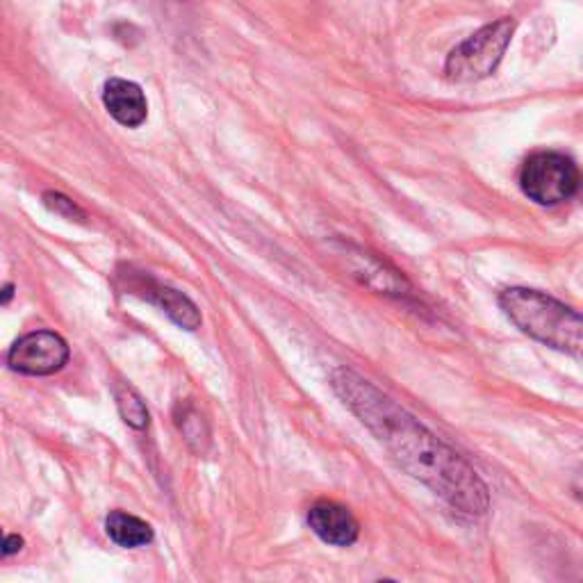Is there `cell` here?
I'll return each instance as SVG.
<instances>
[{
    "instance_id": "obj_5",
    "label": "cell",
    "mask_w": 583,
    "mask_h": 583,
    "mask_svg": "<svg viewBox=\"0 0 583 583\" xmlns=\"http://www.w3.org/2000/svg\"><path fill=\"white\" fill-rule=\"evenodd\" d=\"M66 360H69V344L51 330L24 335L7 356L10 368L28 377H48L60 372Z\"/></svg>"
},
{
    "instance_id": "obj_12",
    "label": "cell",
    "mask_w": 583,
    "mask_h": 583,
    "mask_svg": "<svg viewBox=\"0 0 583 583\" xmlns=\"http://www.w3.org/2000/svg\"><path fill=\"white\" fill-rule=\"evenodd\" d=\"M21 550H24V538L14 536V533H3V529H0V559L19 554Z\"/></svg>"
},
{
    "instance_id": "obj_1",
    "label": "cell",
    "mask_w": 583,
    "mask_h": 583,
    "mask_svg": "<svg viewBox=\"0 0 583 583\" xmlns=\"http://www.w3.org/2000/svg\"><path fill=\"white\" fill-rule=\"evenodd\" d=\"M330 381L344 406L377 435L401 470L440 494L458 515H485L490 490L461 454L360 374L338 368Z\"/></svg>"
},
{
    "instance_id": "obj_2",
    "label": "cell",
    "mask_w": 583,
    "mask_h": 583,
    "mask_svg": "<svg viewBox=\"0 0 583 583\" xmlns=\"http://www.w3.org/2000/svg\"><path fill=\"white\" fill-rule=\"evenodd\" d=\"M499 306L520 330L556 351L581 356L583 321L574 308L527 287H508L499 294Z\"/></svg>"
},
{
    "instance_id": "obj_6",
    "label": "cell",
    "mask_w": 583,
    "mask_h": 583,
    "mask_svg": "<svg viewBox=\"0 0 583 583\" xmlns=\"http://www.w3.org/2000/svg\"><path fill=\"white\" fill-rule=\"evenodd\" d=\"M130 292L137 294V297L146 299V301L156 303L162 312H167L171 321L180 326L185 330H196L201 326V312L198 308L185 297L183 292L174 290V287H167L162 282L153 281L148 276H137L130 281Z\"/></svg>"
},
{
    "instance_id": "obj_7",
    "label": "cell",
    "mask_w": 583,
    "mask_h": 583,
    "mask_svg": "<svg viewBox=\"0 0 583 583\" xmlns=\"http://www.w3.org/2000/svg\"><path fill=\"white\" fill-rule=\"evenodd\" d=\"M308 527L320 540L335 547L353 545L360 536V524L353 518L351 511L342 503L329 502V499L312 503L311 511H308Z\"/></svg>"
},
{
    "instance_id": "obj_9",
    "label": "cell",
    "mask_w": 583,
    "mask_h": 583,
    "mask_svg": "<svg viewBox=\"0 0 583 583\" xmlns=\"http://www.w3.org/2000/svg\"><path fill=\"white\" fill-rule=\"evenodd\" d=\"M105 531H108L110 540L117 542L119 547H126V550H137V547H144L148 542H153V529L151 524L144 522L141 518L130 513H123V511H112L105 520Z\"/></svg>"
},
{
    "instance_id": "obj_3",
    "label": "cell",
    "mask_w": 583,
    "mask_h": 583,
    "mask_svg": "<svg viewBox=\"0 0 583 583\" xmlns=\"http://www.w3.org/2000/svg\"><path fill=\"white\" fill-rule=\"evenodd\" d=\"M515 24L511 19H499L483 25L472 37L458 43L444 62V76L452 82H479L492 76L513 39Z\"/></svg>"
},
{
    "instance_id": "obj_11",
    "label": "cell",
    "mask_w": 583,
    "mask_h": 583,
    "mask_svg": "<svg viewBox=\"0 0 583 583\" xmlns=\"http://www.w3.org/2000/svg\"><path fill=\"white\" fill-rule=\"evenodd\" d=\"M43 203H46V207L51 212H55V215L64 216V219H76V222H85L87 215L81 210V207L76 205V203L71 201V198H66L64 194H57V192H46L43 194Z\"/></svg>"
},
{
    "instance_id": "obj_4",
    "label": "cell",
    "mask_w": 583,
    "mask_h": 583,
    "mask_svg": "<svg viewBox=\"0 0 583 583\" xmlns=\"http://www.w3.org/2000/svg\"><path fill=\"white\" fill-rule=\"evenodd\" d=\"M578 185L581 174L577 162L565 153H533L520 169V187L538 205L550 207L569 201L578 192Z\"/></svg>"
},
{
    "instance_id": "obj_8",
    "label": "cell",
    "mask_w": 583,
    "mask_h": 583,
    "mask_svg": "<svg viewBox=\"0 0 583 583\" xmlns=\"http://www.w3.org/2000/svg\"><path fill=\"white\" fill-rule=\"evenodd\" d=\"M103 105L110 117L126 128H139L148 114V103L141 87L123 78H110L103 87Z\"/></svg>"
},
{
    "instance_id": "obj_10",
    "label": "cell",
    "mask_w": 583,
    "mask_h": 583,
    "mask_svg": "<svg viewBox=\"0 0 583 583\" xmlns=\"http://www.w3.org/2000/svg\"><path fill=\"white\" fill-rule=\"evenodd\" d=\"M117 406L121 417L126 419V424H130L132 428L148 426V410H146V404L130 386L117 387Z\"/></svg>"
}]
</instances>
